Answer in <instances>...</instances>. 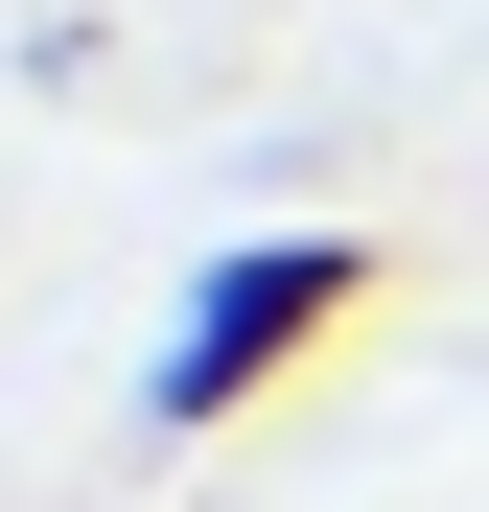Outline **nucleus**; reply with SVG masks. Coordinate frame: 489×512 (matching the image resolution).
<instances>
[{
  "mask_svg": "<svg viewBox=\"0 0 489 512\" xmlns=\"http://www.w3.org/2000/svg\"><path fill=\"white\" fill-rule=\"evenodd\" d=\"M373 280H396L373 233H233L210 280H187V326H163V373H140V419H163V443H210V419H257L280 373H326V350L373 326Z\"/></svg>",
  "mask_w": 489,
  "mask_h": 512,
  "instance_id": "nucleus-1",
  "label": "nucleus"
}]
</instances>
